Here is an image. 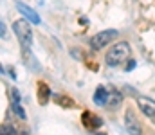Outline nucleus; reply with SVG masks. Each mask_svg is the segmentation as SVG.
Listing matches in <instances>:
<instances>
[{
  "mask_svg": "<svg viewBox=\"0 0 155 135\" xmlns=\"http://www.w3.org/2000/svg\"><path fill=\"white\" fill-rule=\"evenodd\" d=\"M130 52H132V49H130V43L128 42H119L116 43L108 52H107V63L110 65V67H117V65H121L128 56H130Z\"/></svg>",
  "mask_w": 155,
  "mask_h": 135,
  "instance_id": "nucleus-1",
  "label": "nucleus"
},
{
  "mask_svg": "<svg viewBox=\"0 0 155 135\" xmlns=\"http://www.w3.org/2000/svg\"><path fill=\"white\" fill-rule=\"evenodd\" d=\"M134 67H135V61H130V63H128V67H126V70H132Z\"/></svg>",
  "mask_w": 155,
  "mask_h": 135,
  "instance_id": "nucleus-15",
  "label": "nucleus"
},
{
  "mask_svg": "<svg viewBox=\"0 0 155 135\" xmlns=\"http://www.w3.org/2000/svg\"><path fill=\"white\" fill-rule=\"evenodd\" d=\"M16 7H18V11H20V13H22V14H24V16H25L31 24H36V25H38L40 22H41V20H40V14L35 11V9H33V7H29L27 4L18 2V4H16Z\"/></svg>",
  "mask_w": 155,
  "mask_h": 135,
  "instance_id": "nucleus-6",
  "label": "nucleus"
},
{
  "mask_svg": "<svg viewBox=\"0 0 155 135\" xmlns=\"http://www.w3.org/2000/svg\"><path fill=\"white\" fill-rule=\"evenodd\" d=\"M13 31L18 36L20 45H25V47L33 45V31H31V27H29V24L25 20H16L13 24Z\"/></svg>",
  "mask_w": 155,
  "mask_h": 135,
  "instance_id": "nucleus-2",
  "label": "nucleus"
},
{
  "mask_svg": "<svg viewBox=\"0 0 155 135\" xmlns=\"http://www.w3.org/2000/svg\"><path fill=\"white\" fill-rule=\"evenodd\" d=\"M137 104H139V108L143 110L144 115H148V117H155V101L152 99V97L139 95V97H137Z\"/></svg>",
  "mask_w": 155,
  "mask_h": 135,
  "instance_id": "nucleus-5",
  "label": "nucleus"
},
{
  "mask_svg": "<svg viewBox=\"0 0 155 135\" xmlns=\"http://www.w3.org/2000/svg\"><path fill=\"white\" fill-rule=\"evenodd\" d=\"M22 58H24V61L31 67V70H40V63L35 59V56L31 54L29 47H25V45H22Z\"/></svg>",
  "mask_w": 155,
  "mask_h": 135,
  "instance_id": "nucleus-7",
  "label": "nucleus"
},
{
  "mask_svg": "<svg viewBox=\"0 0 155 135\" xmlns=\"http://www.w3.org/2000/svg\"><path fill=\"white\" fill-rule=\"evenodd\" d=\"M96 135H105V133H96Z\"/></svg>",
  "mask_w": 155,
  "mask_h": 135,
  "instance_id": "nucleus-17",
  "label": "nucleus"
},
{
  "mask_svg": "<svg viewBox=\"0 0 155 135\" xmlns=\"http://www.w3.org/2000/svg\"><path fill=\"white\" fill-rule=\"evenodd\" d=\"M121 101H123V95L117 92V90H108V99H107V106H110V108H116L121 104Z\"/></svg>",
  "mask_w": 155,
  "mask_h": 135,
  "instance_id": "nucleus-8",
  "label": "nucleus"
},
{
  "mask_svg": "<svg viewBox=\"0 0 155 135\" xmlns=\"http://www.w3.org/2000/svg\"><path fill=\"white\" fill-rule=\"evenodd\" d=\"M2 135H15V130L11 124H2Z\"/></svg>",
  "mask_w": 155,
  "mask_h": 135,
  "instance_id": "nucleus-12",
  "label": "nucleus"
},
{
  "mask_svg": "<svg viewBox=\"0 0 155 135\" xmlns=\"http://www.w3.org/2000/svg\"><path fill=\"white\" fill-rule=\"evenodd\" d=\"M40 94H41V95H40V103H41V104H45V103H47V95H49L51 92L47 90L45 85H40Z\"/></svg>",
  "mask_w": 155,
  "mask_h": 135,
  "instance_id": "nucleus-10",
  "label": "nucleus"
},
{
  "mask_svg": "<svg viewBox=\"0 0 155 135\" xmlns=\"http://www.w3.org/2000/svg\"><path fill=\"white\" fill-rule=\"evenodd\" d=\"M11 99H13V103H20V92L16 88H11Z\"/></svg>",
  "mask_w": 155,
  "mask_h": 135,
  "instance_id": "nucleus-13",
  "label": "nucleus"
},
{
  "mask_svg": "<svg viewBox=\"0 0 155 135\" xmlns=\"http://www.w3.org/2000/svg\"><path fill=\"white\" fill-rule=\"evenodd\" d=\"M107 99H108V90L105 87H97L96 94H94V103L103 106V104H107Z\"/></svg>",
  "mask_w": 155,
  "mask_h": 135,
  "instance_id": "nucleus-9",
  "label": "nucleus"
},
{
  "mask_svg": "<svg viewBox=\"0 0 155 135\" xmlns=\"http://www.w3.org/2000/svg\"><path fill=\"white\" fill-rule=\"evenodd\" d=\"M18 135H31V132H27V130H24V132H20Z\"/></svg>",
  "mask_w": 155,
  "mask_h": 135,
  "instance_id": "nucleus-16",
  "label": "nucleus"
},
{
  "mask_svg": "<svg viewBox=\"0 0 155 135\" xmlns=\"http://www.w3.org/2000/svg\"><path fill=\"white\" fill-rule=\"evenodd\" d=\"M13 110H15V114H16L20 119H25V112H24V108H22L20 103H13Z\"/></svg>",
  "mask_w": 155,
  "mask_h": 135,
  "instance_id": "nucleus-11",
  "label": "nucleus"
},
{
  "mask_svg": "<svg viewBox=\"0 0 155 135\" xmlns=\"http://www.w3.org/2000/svg\"><path fill=\"white\" fill-rule=\"evenodd\" d=\"M124 128L128 130L130 135H141V126L137 121V115L134 114V110H126L124 114Z\"/></svg>",
  "mask_w": 155,
  "mask_h": 135,
  "instance_id": "nucleus-4",
  "label": "nucleus"
},
{
  "mask_svg": "<svg viewBox=\"0 0 155 135\" xmlns=\"http://www.w3.org/2000/svg\"><path fill=\"white\" fill-rule=\"evenodd\" d=\"M117 33L116 29H107V31H101V33H97V34H94L92 36V40H90V47L94 49V50H99V49H103V47H107V45L110 43L114 38H117Z\"/></svg>",
  "mask_w": 155,
  "mask_h": 135,
  "instance_id": "nucleus-3",
  "label": "nucleus"
},
{
  "mask_svg": "<svg viewBox=\"0 0 155 135\" xmlns=\"http://www.w3.org/2000/svg\"><path fill=\"white\" fill-rule=\"evenodd\" d=\"M0 31H2V40H5V24H0Z\"/></svg>",
  "mask_w": 155,
  "mask_h": 135,
  "instance_id": "nucleus-14",
  "label": "nucleus"
}]
</instances>
